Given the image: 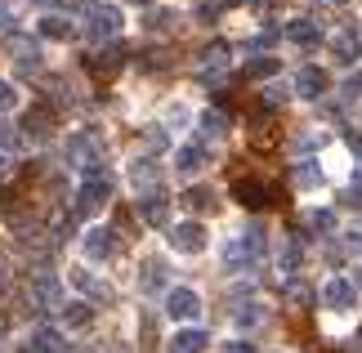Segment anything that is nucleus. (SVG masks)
Here are the masks:
<instances>
[{
    "label": "nucleus",
    "mask_w": 362,
    "mask_h": 353,
    "mask_svg": "<svg viewBox=\"0 0 362 353\" xmlns=\"http://www.w3.org/2000/svg\"><path fill=\"white\" fill-rule=\"evenodd\" d=\"M175 308H170V313H179V318H188V313H197V300H192V295H175V300H170Z\"/></svg>",
    "instance_id": "f257e3e1"
},
{
    "label": "nucleus",
    "mask_w": 362,
    "mask_h": 353,
    "mask_svg": "<svg viewBox=\"0 0 362 353\" xmlns=\"http://www.w3.org/2000/svg\"><path fill=\"white\" fill-rule=\"evenodd\" d=\"M202 349V335H179V345H175V353H197Z\"/></svg>",
    "instance_id": "f03ea898"
},
{
    "label": "nucleus",
    "mask_w": 362,
    "mask_h": 353,
    "mask_svg": "<svg viewBox=\"0 0 362 353\" xmlns=\"http://www.w3.org/2000/svg\"><path fill=\"white\" fill-rule=\"evenodd\" d=\"M0 103H9V90L5 86H0Z\"/></svg>",
    "instance_id": "7ed1b4c3"
}]
</instances>
